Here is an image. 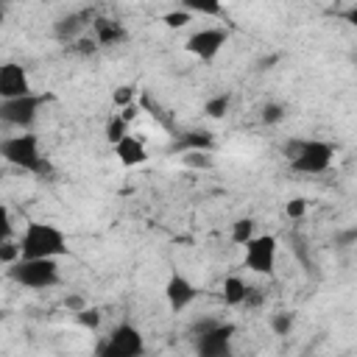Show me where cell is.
Masks as SVG:
<instances>
[{
	"label": "cell",
	"mask_w": 357,
	"mask_h": 357,
	"mask_svg": "<svg viewBox=\"0 0 357 357\" xmlns=\"http://www.w3.org/2000/svg\"><path fill=\"white\" fill-rule=\"evenodd\" d=\"M112 103H114L117 109H126V106L137 103V86H131V84H123V86H117V89L112 92Z\"/></svg>",
	"instance_id": "24"
},
{
	"label": "cell",
	"mask_w": 357,
	"mask_h": 357,
	"mask_svg": "<svg viewBox=\"0 0 357 357\" xmlns=\"http://www.w3.org/2000/svg\"><path fill=\"white\" fill-rule=\"evenodd\" d=\"M354 240H357V226H351V229H343L340 234H335V245H340V248L351 245Z\"/></svg>",
	"instance_id": "32"
},
{
	"label": "cell",
	"mask_w": 357,
	"mask_h": 357,
	"mask_svg": "<svg viewBox=\"0 0 357 357\" xmlns=\"http://www.w3.org/2000/svg\"><path fill=\"white\" fill-rule=\"evenodd\" d=\"M20 259H22L20 243H14V240H3V243H0V262H3V265H14V262H20Z\"/></svg>",
	"instance_id": "27"
},
{
	"label": "cell",
	"mask_w": 357,
	"mask_h": 357,
	"mask_svg": "<svg viewBox=\"0 0 357 357\" xmlns=\"http://www.w3.org/2000/svg\"><path fill=\"white\" fill-rule=\"evenodd\" d=\"M259 120H262L265 126H276V123H282V120H284V106L276 103V100L265 103L262 112H259Z\"/></svg>",
	"instance_id": "25"
},
{
	"label": "cell",
	"mask_w": 357,
	"mask_h": 357,
	"mask_svg": "<svg viewBox=\"0 0 357 357\" xmlns=\"http://www.w3.org/2000/svg\"><path fill=\"white\" fill-rule=\"evenodd\" d=\"M226 42H229V31L218 28V25H209V28H201V31L190 33L187 42H184V50L190 56H195L198 61H215L218 53L226 47Z\"/></svg>",
	"instance_id": "9"
},
{
	"label": "cell",
	"mask_w": 357,
	"mask_h": 357,
	"mask_svg": "<svg viewBox=\"0 0 357 357\" xmlns=\"http://www.w3.org/2000/svg\"><path fill=\"white\" fill-rule=\"evenodd\" d=\"M284 215H287L290 220L304 218V215H307V201H304V198H290L287 206H284Z\"/></svg>",
	"instance_id": "28"
},
{
	"label": "cell",
	"mask_w": 357,
	"mask_h": 357,
	"mask_svg": "<svg viewBox=\"0 0 357 357\" xmlns=\"http://www.w3.org/2000/svg\"><path fill=\"white\" fill-rule=\"evenodd\" d=\"M128 128H131V123H126V120H123V117H120V114L114 112V114H112V117L106 120V128H103V134H106V139H109V145L114 148L117 142H123V139H126V137L131 134Z\"/></svg>",
	"instance_id": "20"
},
{
	"label": "cell",
	"mask_w": 357,
	"mask_h": 357,
	"mask_svg": "<svg viewBox=\"0 0 357 357\" xmlns=\"http://www.w3.org/2000/svg\"><path fill=\"white\" fill-rule=\"evenodd\" d=\"M25 95H33L25 67L17 61H6L0 67V100H14V98H25Z\"/></svg>",
	"instance_id": "11"
},
{
	"label": "cell",
	"mask_w": 357,
	"mask_h": 357,
	"mask_svg": "<svg viewBox=\"0 0 357 357\" xmlns=\"http://www.w3.org/2000/svg\"><path fill=\"white\" fill-rule=\"evenodd\" d=\"M162 22H165L167 28H184L187 22H192V14H190V11H184L181 6H176L173 11H167V14L162 17Z\"/></svg>",
	"instance_id": "26"
},
{
	"label": "cell",
	"mask_w": 357,
	"mask_h": 357,
	"mask_svg": "<svg viewBox=\"0 0 357 357\" xmlns=\"http://www.w3.org/2000/svg\"><path fill=\"white\" fill-rule=\"evenodd\" d=\"M92 39L98 42V47H114V45H123L128 39V31L120 20L98 14L95 22H92Z\"/></svg>",
	"instance_id": "14"
},
{
	"label": "cell",
	"mask_w": 357,
	"mask_h": 357,
	"mask_svg": "<svg viewBox=\"0 0 357 357\" xmlns=\"http://www.w3.org/2000/svg\"><path fill=\"white\" fill-rule=\"evenodd\" d=\"M0 156H3L11 167L25 170V173H31V176H39V178L53 176V165H50L47 156L42 153L39 137L31 134V131H20V134H11V137H3V139H0Z\"/></svg>",
	"instance_id": "1"
},
{
	"label": "cell",
	"mask_w": 357,
	"mask_h": 357,
	"mask_svg": "<svg viewBox=\"0 0 357 357\" xmlns=\"http://www.w3.org/2000/svg\"><path fill=\"white\" fill-rule=\"evenodd\" d=\"M229 237H231L234 245H243V248H245V243H251V240L257 237V220L248 218V215H245V218H237V220L231 223Z\"/></svg>",
	"instance_id": "17"
},
{
	"label": "cell",
	"mask_w": 357,
	"mask_h": 357,
	"mask_svg": "<svg viewBox=\"0 0 357 357\" xmlns=\"http://www.w3.org/2000/svg\"><path fill=\"white\" fill-rule=\"evenodd\" d=\"M229 109H231V92H218V95L206 98V103H204V114L212 120H223L229 114Z\"/></svg>",
	"instance_id": "19"
},
{
	"label": "cell",
	"mask_w": 357,
	"mask_h": 357,
	"mask_svg": "<svg viewBox=\"0 0 357 357\" xmlns=\"http://www.w3.org/2000/svg\"><path fill=\"white\" fill-rule=\"evenodd\" d=\"M192 335H195V357H231L234 324L206 318L192 326Z\"/></svg>",
	"instance_id": "4"
},
{
	"label": "cell",
	"mask_w": 357,
	"mask_h": 357,
	"mask_svg": "<svg viewBox=\"0 0 357 357\" xmlns=\"http://www.w3.org/2000/svg\"><path fill=\"white\" fill-rule=\"evenodd\" d=\"M50 98L47 95H25V98H14V100H0V120L20 128V131H28L36 117H39V109L47 103Z\"/></svg>",
	"instance_id": "7"
},
{
	"label": "cell",
	"mask_w": 357,
	"mask_h": 357,
	"mask_svg": "<svg viewBox=\"0 0 357 357\" xmlns=\"http://www.w3.org/2000/svg\"><path fill=\"white\" fill-rule=\"evenodd\" d=\"M181 165L192 170H209L215 165V156L209 151H192V153H181Z\"/></svg>",
	"instance_id": "22"
},
{
	"label": "cell",
	"mask_w": 357,
	"mask_h": 357,
	"mask_svg": "<svg viewBox=\"0 0 357 357\" xmlns=\"http://www.w3.org/2000/svg\"><path fill=\"white\" fill-rule=\"evenodd\" d=\"M114 156L123 167H139V165L148 162V151H145L142 139H137L134 134H128L123 142L114 145Z\"/></svg>",
	"instance_id": "15"
},
{
	"label": "cell",
	"mask_w": 357,
	"mask_h": 357,
	"mask_svg": "<svg viewBox=\"0 0 357 357\" xmlns=\"http://www.w3.org/2000/svg\"><path fill=\"white\" fill-rule=\"evenodd\" d=\"M75 321L84 326V329H89V332H98L100 329V324H103V312L98 310V307H86V310H81L78 315H75Z\"/></svg>",
	"instance_id": "23"
},
{
	"label": "cell",
	"mask_w": 357,
	"mask_h": 357,
	"mask_svg": "<svg viewBox=\"0 0 357 357\" xmlns=\"http://www.w3.org/2000/svg\"><path fill=\"white\" fill-rule=\"evenodd\" d=\"M165 298H167V307L173 312H181L198 298V287L184 273H170V279L165 284Z\"/></svg>",
	"instance_id": "12"
},
{
	"label": "cell",
	"mask_w": 357,
	"mask_h": 357,
	"mask_svg": "<svg viewBox=\"0 0 357 357\" xmlns=\"http://www.w3.org/2000/svg\"><path fill=\"white\" fill-rule=\"evenodd\" d=\"M248 290H251V284H248L245 279H240V276H226L223 284H220V298H223L226 307H243L245 298H248Z\"/></svg>",
	"instance_id": "16"
},
{
	"label": "cell",
	"mask_w": 357,
	"mask_h": 357,
	"mask_svg": "<svg viewBox=\"0 0 357 357\" xmlns=\"http://www.w3.org/2000/svg\"><path fill=\"white\" fill-rule=\"evenodd\" d=\"M139 112H142V106H139V103H131V106H126V109H120L117 114H120V117H123L126 123H134V120L139 117Z\"/></svg>",
	"instance_id": "33"
},
{
	"label": "cell",
	"mask_w": 357,
	"mask_h": 357,
	"mask_svg": "<svg viewBox=\"0 0 357 357\" xmlns=\"http://www.w3.org/2000/svg\"><path fill=\"white\" fill-rule=\"evenodd\" d=\"M17 243L22 259H59L67 254V234L45 220H28Z\"/></svg>",
	"instance_id": "3"
},
{
	"label": "cell",
	"mask_w": 357,
	"mask_h": 357,
	"mask_svg": "<svg viewBox=\"0 0 357 357\" xmlns=\"http://www.w3.org/2000/svg\"><path fill=\"white\" fill-rule=\"evenodd\" d=\"M245 268L257 276H271L279 262V240L273 234H257L251 243H245Z\"/></svg>",
	"instance_id": "8"
},
{
	"label": "cell",
	"mask_w": 357,
	"mask_h": 357,
	"mask_svg": "<svg viewBox=\"0 0 357 357\" xmlns=\"http://www.w3.org/2000/svg\"><path fill=\"white\" fill-rule=\"evenodd\" d=\"M343 20H346V22H349V25L357 31V6H349V8L343 11Z\"/></svg>",
	"instance_id": "34"
},
{
	"label": "cell",
	"mask_w": 357,
	"mask_h": 357,
	"mask_svg": "<svg viewBox=\"0 0 357 357\" xmlns=\"http://www.w3.org/2000/svg\"><path fill=\"white\" fill-rule=\"evenodd\" d=\"M354 64H357V53H354Z\"/></svg>",
	"instance_id": "36"
},
{
	"label": "cell",
	"mask_w": 357,
	"mask_h": 357,
	"mask_svg": "<svg viewBox=\"0 0 357 357\" xmlns=\"http://www.w3.org/2000/svg\"><path fill=\"white\" fill-rule=\"evenodd\" d=\"M98 357H145V337L134 324L120 321L98 346Z\"/></svg>",
	"instance_id": "6"
},
{
	"label": "cell",
	"mask_w": 357,
	"mask_h": 357,
	"mask_svg": "<svg viewBox=\"0 0 357 357\" xmlns=\"http://www.w3.org/2000/svg\"><path fill=\"white\" fill-rule=\"evenodd\" d=\"M215 148V134L206 128H190V131H176L170 142V153H192V151H209Z\"/></svg>",
	"instance_id": "13"
},
{
	"label": "cell",
	"mask_w": 357,
	"mask_h": 357,
	"mask_svg": "<svg viewBox=\"0 0 357 357\" xmlns=\"http://www.w3.org/2000/svg\"><path fill=\"white\" fill-rule=\"evenodd\" d=\"M8 279L28 290H50L61 282L59 259H20L8 265Z\"/></svg>",
	"instance_id": "5"
},
{
	"label": "cell",
	"mask_w": 357,
	"mask_h": 357,
	"mask_svg": "<svg viewBox=\"0 0 357 357\" xmlns=\"http://www.w3.org/2000/svg\"><path fill=\"white\" fill-rule=\"evenodd\" d=\"M293 326H296V315H293L290 310H279V312L271 315V329H273V335L284 337V335L293 332Z\"/></svg>",
	"instance_id": "21"
},
{
	"label": "cell",
	"mask_w": 357,
	"mask_h": 357,
	"mask_svg": "<svg viewBox=\"0 0 357 357\" xmlns=\"http://www.w3.org/2000/svg\"><path fill=\"white\" fill-rule=\"evenodd\" d=\"M262 301H265V293H262V287H254V284H251V290H248V298H245V304H243V307H245V310H254V307H259Z\"/></svg>",
	"instance_id": "31"
},
{
	"label": "cell",
	"mask_w": 357,
	"mask_h": 357,
	"mask_svg": "<svg viewBox=\"0 0 357 357\" xmlns=\"http://www.w3.org/2000/svg\"><path fill=\"white\" fill-rule=\"evenodd\" d=\"M282 153H284L290 170L301 173V176H321L335 162V145L326 142V139H298V137H290L282 145Z\"/></svg>",
	"instance_id": "2"
},
{
	"label": "cell",
	"mask_w": 357,
	"mask_h": 357,
	"mask_svg": "<svg viewBox=\"0 0 357 357\" xmlns=\"http://www.w3.org/2000/svg\"><path fill=\"white\" fill-rule=\"evenodd\" d=\"M95 17H98V14H95L92 8L70 11V14H64V17H59V20L53 22V36H56L59 42H64V45H73V42L84 39V31L92 28Z\"/></svg>",
	"instance_id": "10"
},
{
	"label": "cell",
	"mask_w": 357,
	"mask_h": 357,
	"mask_svg": "<svg viewBox=\"0 0 357 357\" xmlns=\"http://www.w3.org/2000/svg\"><path fill=\"white\" fill-rule=\"evenodd\" d=\"M70 50H75V53H81V56H92V53L98 50V42H95V39H78V42L70 45Z\"/></svg>",
	"instance_id": "30"
},
{
	"label": "cell",
	"mask_w": 357,
	"mask_h": 357,
	"mask_svg": "<svg viewBox=\"0 0 357 357\" xmlns=\"http://www.w3.org/2000/svg\"><path fill=\"white\" fill-rule=\"evenodd\" d=\"M276 61H279V56H276V53H273V56H265V59H259V61H257V70H271Z\"/></svg>",
	"instance_id": "35"
},
{
	"label": "cell",
	"mask_w": 357,
	"mask_h": 357,
	"mask_svg": "<svg viewBox=\"0 0 357 357\" xmlns=\"http://www.w3.org/2000/svg\"><path fill=\"white\" fill-rule=\"evenodd\" d=\"M64 307H67V312H75V315H78L81 310L89 307V301H86L81 293H67V296H64Z\"/></svg>",
	"instance_id": "29"
},
{
	"label": "cell",
	"mask_w": 357,
	"mask_h": 357,
	"mask_svg": "<svg viewBox=\"0 0 357 357\" xmlns=\"http://www.w3.org/2000/svg\"><path fill=\"white\" fill-rule=\"evenodd\" d=\"M178 6H181L184 11H190L192 17H195V14H201V17H223V14H226L223 3H218V0H181Z\"/></svg>",
	"instance_id": "18"
}]
</instances>
